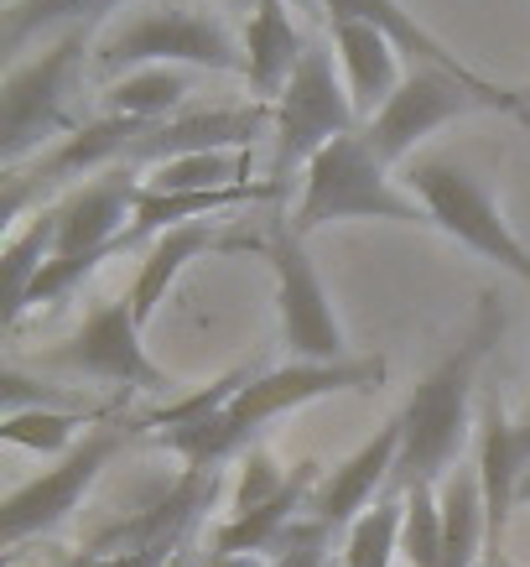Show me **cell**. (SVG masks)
<instances>
[{"mask_svg":"<svg viewBox=\"0 0 530 567\" xmlns=\"http://www.w3.org/2000/svg\"><path fill=\"white\" fill-rule=\"evenodd\" d=\"M406 526H401V557L411 567H437L443 563V505H437V484H416L406 489Z\"/></svg>","mask_w":530,"mask_h":567,"instance_id":"f1b7e54d","label":"cell"},{"mask_svg":"<svg viewBox=\"0 0 530 567\" xmlns=\"http://www.w3.org/2000/svg\"><path fill=\"white\" fill-rule=\"evenodd\" d=\"M141 167H125V173H110L100 183H84V188H69L58 198V256H84V250H104V245H121L131 235L136 219V198H141Z\"/></svg>","mask_w":530,"mask_h":567,"instance_id":"5bb4252c","label":"cell"},{"mask_svg":"<svg viewBox=\"0 0 530 567\" xmlns=\"http://www.w3.org/2000/svg\"><path fill=\"white\" fill-rule=\"evenodd\" d=\"M297 474V468H291ZM291 474L281 464H276L266 447H245V458H240V484H235V516H245V511H260V505H271L281 489L291 484Z\"/></svg>","mask_w":530,"mask_h":567,"instance_id":"4dcf8cb0","label":"cell"},{"mask_svg":"<svg viewBox=\"0 0 530 567\" xmlns=\"http://www.w3.org/2000/svg\"><path fill=\"white\" fill-rule=\"evenodd\" d=\"M219 240V229H214V219L204 224H183V229H167V235H156V245L146 250V260H141L136 271V287H131V308H136L141 328L156 318V308L167 302V287L183 276V266H188L193 256H204V250H214Z\"/></svg>","mask_w":530,"mask_h":567,"instance_id":"7402d4cb","label":"cell"},{"mask_svg":"<svg viewBox=\"0 0 530 567\" xmlns=\"http://www.w3.org/2000/svg\"><path fill=\"white\" fill-rule=\"evenodd\" d=\"M395 458H401V416L385 422L360 453H349V458L318 484V495H312V505H308V520H323L328 532H333V526H354V520L364 516V505L375 499L380 484L395 480Z\"/></svg>","mask_w":530,"mask_h":567,"instance_id":"9a60e30c","label":"cell"},{"mask_svg":"<svg viewBox=\"0 0 530 567\" xmlns=\"http://www.w3.org/2000/svg\"><path fill=\"white\" fill-rule=\"evenodd\" d=\"M245 6H256V0H245Z\"/></svg>","mask_w":530,"mask_h":567,"instance_id":"ab89813d","label":"cell"},{"mask_svg":"<svg viewBox=\"0 0 530 567\" xmlns=\"http://www.w3.org/2000/svg\"><path fill=\"white\" fill-rule=\"evenodd\" d=\"M308 37L291 27L287 0H256L250 27H245V79L256 89V104H276L287 94L291 73L308 58Z\"/></svg>","mask_w":530,"mask_h":567,"instance_id":"2e32d148","label":"cell"},{"mask_svg":"<svg viewBox=\"0 0 530 567\" xmlns=\"http://www.w3.org/2000/svg\"><path fill=\"white\" fill-rule=\"evenodd\" d=\"M343 219H395V224H432V214L406 188L391 183V167L375 156V146L364 141V131L339 136L333 146L308 162V183L291 214V229L308 240L312 229Z\"/></svg>","mask_w":530,"mask_h":567,"instance_id":"277c9868","label":"cell"},{"mask_svg":"<svg viewBox=\"0 0 530 567\" xmlns=\"http://www.w3.org/2000/svg\"><path fill=\"white\" fill-rule=\"evenodd\" d=\"M276 121V104H245V110H183L172 121L152 125L136 141V152L125 167H162L177 156H204V152H245L250 141Z\"/></svg>","mask_w":530,"mask_h":567,"instance_id":"4fadbf2b","label":"cell"},{"mask_svg":"<svg viewBox=\"0 0 530 567\" xmlns=\"http://www.w3.org/2000/svg\"><path fill=\"white\" fill-rule=\"evenodd\" d=\"M58 224H63L58 204L37 208L32 224H27V229H17V235L6 240V250H0V281H6V308H0V318H6V328L21 323V312H27V297H32L37 276L48 271V260L58 256Z\"/></svg>","mask_w":530,"mask_h":567,"instance_id":"603a6c76","label":"cell"},{"mask_svg":"<svg viewBox=\"0 0 530 567\" xmlns=\"http://www.w3.org/2000/svg\"><path fill=\"white\" fill-rule=\"evenodd\" d=\"M172 547H177V542H146V547H125V551H100V557H89L84 567H167Z\"/></svg>","mask_w":530,"mask_h":567,"instance_id":"d6a6232c","label":"cell"},{"mask_svg":"<svg viewBox=\"0 0 530 567\" xmlns=\"http://www.w3.org/2000/svg\"><path fill=\"white\" fill-rule=\"evenodd\" d=\"M354 131H360V115H354L349 84L333 73V52L312 42L302 69L291 73L287 94L276 100V193L323 146H333L339 136H354Z\"/></svg>","mask_w":530,"mask_h":567,"instance_id":"ba28073f","label":"cell"},{"mask_svg":"<svg viewBox=\"0 0 530 567\" xmlns=\"http://www.w3.org/2000/svg\"><path fill=\"white\" fill-rule=\"evenodd\" d=\"M401 526H406V499H380L375 511H364L349 526L343 567H391V557L401 551Z\"/></svg>","mask_w":530,"mask_h":567,"instance_id":"4316f807","label":"cell"},{"mask_svg":"<svg viewBox=\"0 0 530 567\" xmlns=\"http://www.w3.org/2000/svg\"><path fill=\"white\" fill-rule=\"evenodd\" d=\"M146 131H152L146 121H125V115H100V121L79 125L69 141H58V146H48V152L37 156L32 173L6 177L0 219L17 224V214H21L27 198H42V193H52V188H69L73 177L94 173V167H104V162H131V152H136V141L146 136Z\"/></svg>","mask_w":530,"mask_h":567,"instance_id":"7c38bea8","label":"cell"},{"mask_svg":"<svg viewBox=\"0 0 530 567\" xmlns=\"http://www.w3.org/2000/svg\"><path fill=\"white\" fill-rule=\"evenodd\" d=\"M499 333H505V308H499L495 292H484L474 328L406 395V406H401V458H395L401 495L416 489V484H443L453 474V458H458L463 437H468L474 380H479V364L489 360V349L499 344Z\"/></svg>","mask_w":530,"mask_h":567,"instance_id":"6da1fadb","label":"cell"},{"mask_svg":"<svg viewBox=\"0 0 530 567\" xmlns=\"http://www.w3.org/2000/svg\"><path fill=\"white\" fill-rule=\"evenodd\" d=\"M250 183V152H204V156H177L162 162L141 177L146 193H214V188H240Z\"/></svg>","mask_w":530,"mask_h":567,"instance_id":"484cf974","label":"cell"},{"mask_svg":"<svg viewBox=\"0 0 530 567\" xmlns=\"http://www.w3.org/2000/svg\"><path fill=\"white\" fill-rule=\"evenodd\" d=\"M276 271V318H281V344L287 354H297V364H339L349 360V339L333 302L323 292V276L308 260V245L291 229V219L271 224V240H266Z\"/></svg>","mask_w":530,"mask_h":567,"instance_id":"9c48e42d","label":"cell"},{"mask_svg":"<svg viewBox=\"0 0 530 567\" xmlns=\"http://www.w3.org/2000/svg\"><path fill=\"white\" fill-rule=\"evenodd\" d=\"M443 505V563L437 567H484L479 551H489V505H484L479 468H453L437 484Z\"/></svg>","mask_w":530,"mask_h":567,"instance_id":"44dd1931","label":"cell"},{"mask_svg":"<svg viewBox=\"0 0 530 567\" xmlns=\"http://www.w3.org/2000/svg\"><path fill=\"white\" fill-rule=\"evenodd\" d=\"M495 567H510V563H505V557H499V563H495Z\"/></svg>","mask_w":530,"mask_h":567,"instance_id":"74e56055","label":"cell"},{"mask_svg":"<svg viewBox=\"0 0 530 567\" xmlns=\"http://www.w3.org/2000/svg\"><path fill=\"white\" fill-rule=\"evenodd\" d=\"M484 567H495V563H489V557H484Z\"/></svg>","mask_w":530,"mask_h":567,"instance_id":"f35d334b","label":"cell"},{"mask_svg":"<svg viewBox=\"0 0 530 567\" xmlns=\"http://www.w3.org/2000/svg\"><path fill=\"white\" fill-rule=\"evenodd\" d=\"M125 0H11L6 6V17H0V52L6 58H17L32 37L52 32V27H89V21H100L104 11H115Z\"/></svg>","mask_w":530,"mask_h":567,"instance_id":"d4e9b609","label":"cell"},{"mask_svg":"<svg viewBox=\"0 0 530 567\" xmlns=\"http://www.w3.org/2000/svg\"><path fill=\"white\" fill-rule=\"evenodd\" d=\"M515 499H526V505H530V468L520 474V489H515Z\"/></svg>","mask_w":530,"mask_h":567,"instance_id":"d590c367","label":"cell"},{"mask_svg":"<svg viewBox=\"0 0 530 567\" xmlns=\"http://www.w3.org/2000/svg\"><path fill=\"white\" fill-rule=\"evenodd\" d=\"M104 412H17L0 422V437L11 447H32V453H63L73 432L100 422Z\"/></svg>","mask_w":530,"mask_h":567,"instance_id":"f546056e","label":"cell"},{"mask_svg":"<svg viewBox=\"0 0 530 567\" xmlns=\"http://www.w3.org/2000/svg\"><path fill=\"white\" fill-rule=\"evenodd\" d=\"M318 480H323V464H297L291 484L271 499V505H260V511H245V516L224 520L219 536H214V551H235V557H260V551H276L281 542H287L297 511H308V505H312L308 495H312V484H318Z\"/></svg>","mask_w":530,"mask_h":567,"instance_id":"ffe728a7","label":"cell"},{"mask_svg":"<svg viewBox=\"0 0 530 567\" xmlns=\"http://www.w3.org/2000/svg\"><path fill=\"white\" fill-rule=\"evenodd\" d=\"M131 432H136V422H110V427L89 432L84 443L73 447L58 468H48L42 480L17 484L6 495V505H0V536H6V547H21L27 536H42L58 520H69L79 511V499L89 495V484L100 480L104 464L121 453Z\"/></svg>","mask_w":530,"mask_h":567,"instance_id":"8fae6325","label":"cell"},{"mask_svg":"<svg viewBox=\"0 0 530 567\" xmlns=\"http://www.w3.org/2000/svg\"><path fill=\"white\" fill-rule=\"evenodd\" d=\"M468 110H510V115H526L530 121V104L520 100V89H495V94H489V89L463 84L458 73L416 63V69L406 73V84L395 89V100L364 125V141L375 146V156L385 167H395L401 156L416 152V141H427L437 125L458 121Z\"/></svg>","mask_w":530,"mask_h":567,"instance_id":"52a82bcc","label":"cell"},{"mask_svg":"<svg viewBox=\"0 0 530 567\" xmlns=\"http://www.w3.org/2000/svg\"><path fill=\"white\" fill-rule=\"evenodd\" d=\"M520 100H526V104H530V84H526V89H520Z\"/></svg>","mask_w":530,"mask_h":567,"instance_id":"8d00e7d4","label":"cell"},{"mask_svg":"<svg viewBox=\"0 0 530 567\" xmlns=\"http://www.w3.org/2000/svg\"><path fill=\"white\" fill-rule=\"evenodd\" d=\"M333 42H339L343 73H349L354 115L370 125L380 110L395 100V89L406 84V79H401V63H395L401 48H395L380 27H364V21H333Z\"/></svg>","mask_w":530,"mask_h":567,"instance_id":"ac0fdd59","label":"cell"},{"mask_svg":"<svg viewBox=\"0 0 530 567\" xmlns=\"http://www.w3.org/2000/svg\"><path fill=\"white\" fill-rule=\"evenodd\" d=\"M250 385V370H235V375L214 380V385H198V391H188L183 401H172V406H162V412H146L136 416V432L141 427H156V432H177V427H198V422H208V416H219L235 395Z\"/></svg>","mask_w":530,"mask_h":567,"instance_id":"83f0119b","label":"cell"},{"mask_svg":"<svg viewBox=\"0 0 530 567\" xmlns=\"http://www.w3.org/2000/svg\"><path fill=\"white\" fill-rule=\"evenodd\" d=\"M385 380V360H339V364H287L271 375H250L229 406L219 416H208L198 427H177V432H156V443L172 447L188 468H219L229 453L256 447V437L271 416L297 412L318 395H339V391H375Z\"/></svg>","mask_w":530,"mask_h":567,"instance_id":"7a4b0ae2","label":"cell"},{"mask_svg":"<svg viewBox=\"0 0 530 567\" xmlns=\"http://www.w3.org/2000/svg\"><path fill=\"white\" fill-rule=\"evenodd\" d=\"M323 11L333 21H364V27H380V32L391 37L401 52H411L416 63H427V69H443V73H458L463 84H474V89H489L495 94L499 84H489L479 69H468L458 52L447 48V42H437V37L422 27V21L411 17L401 0H323Z\"/></svg>","mask_w":530,"mask_h":567,"instance_id":"d6986e66","label":"cell"},{"mask_svg":"<svg viewBox=\"0 0 530 567\" xmlns=\"http://www.w3.org/2000/svg\"><path fill=\"white\" fill-rule=\"evenodd\" d=\"M188 94H193V79L183 69H136V73H125L121 84L104 89L100 104H104V115L162 125L172 115H183Z\"/></svg>","mask_w":530,"mask_h":567,"instance_id":"cb8c5ba5","label":"cell"},{"mask_svg":"<svg viewBox=\"0 0 530 567\" xmlns=\"http://www.w3.org/2000/svg\"><path fill=\"white\" fill-rule=\"evenodd\" d=\"M530 468V458L520 453V437H515V422L499 412V401H489L479 416V480H484V505H489V563L505 557V526H510L515 511V489H520V474Z\"/></svg>","mask_w":530,"mask_h":567,"instance_id":"e0dca14e","label":"cell"},{"mask_svg":"<svg viewBox=\"0 0 530 567\" xmlns=\"http://www.w3.org/2000/svg\"><path fill=\"white\" fill-rule=\"evenodd\" d=\"M271 567H328V526H323V520L291 526L287 542L276 547Z\"/></svg>","mask_w":530,"mask_h":567,"instance_id":"1f68e13d","label":"cell"},{"mask_svg":"<svg viewBox=\"0 0 530 567\" xmlns=\"http://www.w3.org/2000/svg\"><path fill=\"white\" fill-rule=\"evenodd\" d=\"M406 193L432 214L437 229H447L453 240H463L468 250H479L484 260L505 266L510 276H520L530 287V250L526 240L510 229V219L499 214V204L484 193V183L458 162H416L406 173Z\"/></svg>","mask_w":530,"mask_h":567,"instance_id":"8992f818","label":"cell"},{"mask_svg":"<svg viewBox=\"0 0 530 567\" xmlns=\"http://www.w3.org/2000/svg\"><path fill=\"white\" fill-rule=\"evenodd\" d=\"M42 364L52 370H73V375H94L110 380L115 391H172L177 380L162 375L141 344V318L131 308V297H110L84 318V328L52 344L42 354Z\"/></svg>","mask_w":530,"mask_h":567,"instance_id":"30bf717a","label":"cell"},{"mask_svg":"<svg viewBox=\"0 0 530 567\" xmlns=\"http://www.w3.org/2000/svg\"><path fill=\"white\" fill-rule=\"evenodd\" d=\"M84 52L89 27H73L48 52L6 69V84H0V162L11 173H17L21 156L42 152L48 141H69L79 131L73 94L84 79Z\"/></svg>","mask_w":530,"mask_h":567,"instance_id":"3957f363","label":"cell"},{"mask_svg":"<svg viewBox=\"0 0 530 567\" xmlns=\"http://www.w3.org/2000/svg\"><path fill=\"white\" fill-rule=\"evenodd\" d=\"M515 437H520V453L530 458V412H526V422H515Z\"/></svg>","mask_w":530,"mask_h":567,"instance_id":"e575fe53","label":"cell"},{"mask_svg":"<svg viewBox=\"0 0 530 567\" xmlns=\"http://www.w3.org/2000/svg\"><path fill=\"white\" fill-rule=\"evenodd\" d=\"M208 567H266V563H260V557H235V551H214Z\"/></svg>","mask_w":530,"mask_h":567,"instance_id":"836d02e7","label":"cell"},{"mask_svg":"<svg viewBox=\"0 0 530 567\" xmlns=\"http://www.w3.org/2000/svg\"><path fill=\"white\" fill-rule=\"evenodd\" d=\"M214 69V73H245V42L219 17H208L198 6H156L125 21L121 32H110L94 52L100 73H136V69Z\"/></svg>","mask_w":530,"mask_h":567,"instance_id":"5b68a950","label":"cell"}]
</instances>
